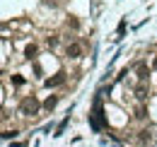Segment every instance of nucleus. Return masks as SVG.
<instances>
[{"label": "nucleus", "mask_w": 157, "mask_h": 147, "mask_svg": "<svg viewBox=\"0 0 157 147\" xmlns=\"http://www.w3.org/2000/svg\"><path fill=\"white\" fill-rule=\"evenodd\" d=\"M39 99L36 96H27V99H22V104H20V111L22 113H27V116H32V113H36L39 111Z\"/></svg>", "instance_id": "obj_1"}, {"label": "nucleus", "mask_w": 157, "mask_h": 147, "mask_svg": "<svg viewBox=\"0 0 157 147\" xmlns=\"http://www.w3.org/2000/svg\"><path fill=\"white\" fill-rule=\"evenodd\" d=\"M63 82H65V75L58 73L56 77H48V80H46V87H56V85H63Z\"/></svg>", "instance_id": "obj_2"}, {"label": "nucleus", "mask_w": 157, "mask_h": 147, "mask_svg": "<svg viewBox=\"0 0 157 147\" xmlns=\"http://www.w3.org/2000/svg\"><path fill=\"white\" fill-rule=\"evenodd\" d=\"M65 53L70 55V58H80V53H82V48H80L78 43H70V46H68V51H65Z\"/></svg>", "instance_id": "obj_3"}, {"label": "nucleus", "mask_w": 157, "mask_h": 147, "mask_svg": "<svg viewBox=\"0 0 157 147\" xmlns=\"http://www.w3.org/2000/svg\"><path fill=\"white\" fill-rule=\"evenodd\" d=\"M24 55H27V58H29V60H32V58H34V55H36V46H34V43H29V46H27V48H24Z\"/></svg>", "instance_id": "obj_4"}, {"label": "nucleus", "mask_w": 157, "mask_h": 147, "mask_svg": "<svg viewBox=\"0 0 157 147\" xmlns=\"http://www.w3.org/2000/svg\"><path fill=\"white\" fill-rule=\"evenodd\" d=\"M147 75H150V68H145V65H138V77H140V80H147Z\"/></svg>", "instance_id": "obj_5"}, {"label": "nucleus", "mask_w": 157, "mask_h": 147, "mask_svg": "<svg viewBox=\"0 0 157 147\" xmlns=\"http://www.w3.org/2000/svg\"><path fill=\"white\" fill-rule=\"evenodd\" d=\"M56 101H58V99H56V96H48V99H46V101H44V109H53V106H56Z\"/></svg>", "instance_id": "obj_6"}, {"label": "nucleus", "mask_w": 157, "mask_h": 147, "mask_svg": "<svg viewBox=\"0 0 157 147\" xmlns=\"http://www.w3.org/2000/svg\"><path fill=\"white\" fill-rule=\"evenodd\" d=\"M136 94H138V99H145V96H147V89H145V87H138Z\"/></svg>", "instance_id": "obj_7"}, {"label": "nucleus", "mask_w": 157, "mask_h": 147, "mask_svg": "<svg viewBox=\"0 0 157 147\" xmlns=\"http://www.w3.org/2000/svg\"><path fill=\"white\" fill-rule=\"evenodd\" d=\"M150 138H152V135H150V130H143V133H140V140H143V142H145V140H150Z\"/></svg>", "instance_id": "obj_8"}, {"label": "nucleus", "mask_w": 157, "mask_h": 147, "mask_svg": "<svg viewBox=\"0 0 157 147\" xmlns=\"http://www.w3.org/2000/svg\"><path fill=\"white\" fill-rule=\"evenodd\" d=\"M15 135H17L15 130H5V133H2V138H15Z\"/></svg>", "instance_id": "obj_9"}, {"label": "nucleus", "mask_w": 157, "mask_h": 147, "mask_svg": "<svg viewBox=\"0 0 157 147\" xmlns=\"http://www.w3.org/2000/svg\"><path fill=\"white\" fill-rule=\"evenodd\" d=\"M152 68H155V70H157V58H155V60H152Z\"/></svg>", "instance_id": "obj_10"}]
</instances>
